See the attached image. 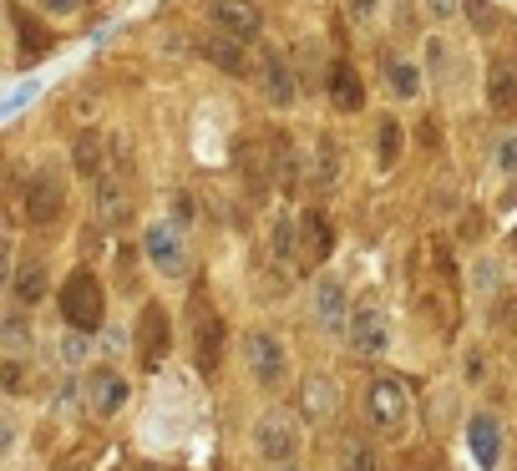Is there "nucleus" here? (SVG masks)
<instances>
[{
  "label": "nucleus",
  "instance_id": "obj_1",
  "mask_svg": "<svg viewBox=\"0 0 517 471\" xmlns=\"http://www.w3.org/2000/svg\"><path fill=\"white\" fill-rule=\"evenodd\" d=\"M61 314L71 330H102V314H107V294H102V279L92 269H71L66 284H61Z\"/></svg>",
  "mask_w": 517,
  "mask_h": 471
},
{
  "label": "nucleus",
  "instance_id": "obj_2",
  "mask_svg": "<svg viewBox=\"0 0 517 471\" xmlns=\"http://www.w3.org/2000/svg\"><path fill=\"white\" fill-rule=\"evenodd\" d=\"M142 259L153 264L163 279H188L193 274V254H188V239H183V228L158 218V223H147L142 233Z\"/></svg>",
  "mask_w": 517,
  "mask_h": 471
},
{
  "label": "nucleus",
  "instance_id": "obj_3",
  "mask_svg": "<svg viewBox=\"0 0 517 471\" xmlns=\"http://www.w3.org/2000/svg\"><path fill=\"white\" fill-rule=\"evenodd\" d=\"M365 421H371L381 436H401L411 421V390L391 375H376L371 390H365Z\"/></svg>",
  "mask_w": 517,
  "mask_h": 471
},
{
  "label": "nucleus",
  "instance_id": "obj_4",
  "mask_svg": "<svg viewBox=\"0 0 517 471\" xmlns=\"http://www.w3.org/2000/svg\"><path fill=\"white\" fill-rule=\"evenodd\" d=\"M300 441H305L300 416L284 411V406H274V411H264V416L254 421V451H259L264 461H274V466H289L294 451H300Z\"/></svg>",
  "mask_w": 517,
  "mask_h": 471
},
{
  "label": "nucleus",
  "instance_id": "obj_5",
  "mask_svg": "<svg viewBox=\"0 0 517 471\" xmlns=\"http://www.w3.org/2000/svg\"><path fill=\"white\" fill-rule=\"evenodd\" d=\"M244 365H249V375L259 385H279L289 375V355H284V345L269 330H249L244 335Z\"/></svg>",
  "mask_w": 517,
  "mask_h": 471
},
{
  "label": "nucleus",
  "instance_id": "obj_6",
  "mask_svg": "<svg viewBox=\"0 0 517 471\" xmlns=\"http://www.w3.org/2000/svg\"><path fill=\"white\" fill-rule=\"evenodd\" d=\"M173 350V325H168V314L163 304H147L142 309V320H137V365L142 370H158Z\"/></svg>",
  "mask_w": 517,
  "mask_h": 471
},
{
  "label": "nucleus",
  "instance_id": "obj_7",
  "mask_svg": "<svg viewBox=\"0 0 517 471\" xmlns=\"http://www.w3.org/2000/svg\"><path fill=\"white\" fill-rule=\"evenodd\" d=\"M259 92L269 107H294V97H300V82H294V66L284 61V51L264 46L259 51Z\"/></svg>",
  "mask_w": 517,
  "mask_h": 471
},
{
  "label": "nucleus",
  "instance_id": "obj_8",
  "mask_svg": "<svg viewBox=\"0 0 517 471\" xmlns=\"http://www.w3.org/2000/svg\"><path fill=\"white\" fill-rule=\"evenodd\" d=\"M345 340H350V350L360 355V360H376V355H386V345H391V325H386V314L381 309H355L350 314V330H345Z\"/></svg>",
  "mask_w": 517,
  "mask_h": 471
},
{
  "label": "nucleus",
  "instance_id": "obj_9",
  "mask_svg": "<svg viewBox=\"0 0 517 471\" xmlns=\"http://www.w3.org/2000/svg\"><path fill=\"white\" fill-rule=\"evenodd\" d=\"M208 21H213V31H229L244 41H259V31H264V11L254 0H208Z\"/></svg>",
  "mask_w": 517,
  "mask_h": 471
},
{
  "label": "nucleus",
  "instance_id": "obj_10",
  "mask_svg": "<svg viewBox=\"0 0 517 471\" xmlns=\"http://www.w3.org/2000/svg\"><path fill=\"white\" fill-rule=\"evenodd\" d=\"M350 299H345V284L340 279H320L315 284V325L325 335H345L350 330Z\"/></svg>",
  "mask_w": 517,
  "mask_h": 471
},
{
  "label": "nucleus",
  "instance_id": "obj_11",
  "mask_svg": "<svg viewBox=\"0 0 517 471\" xmlns=\"http://www.w3.org/2000/svg\"><path fill=\"white\" fill-rule=\"evenodd\" d=\"M61 203H66V193H61V178H56L51 168L31 173V183H26V198H21L26 218H31V223H51V218L61 213Z\"/></svg>",
  "mask_w": 517,
  "mask_h": 471
},
{
  "label": "nucleus",
  "instance_id": "obj_12",
  "mask_svg": "<svg viewBox=\"0 0 517 471\" xmlns=\"http://www.w3.org/2000/svg\"><path fill=\"white\" fill-rule=\"evenodd\" d=\"M467 451H472V461H477L482 471H492V466L502 461V421H497L492 411H477V416L467 421Z\"/></svg>",
  "mask_w": 517,
  "mask_h": 471
},
{
  "label": "nucleus",
  "instance_id": "obj_13",
  "mask_svg": "<svg viewBox=\"0 0 517 471\" xmlns=\"http://www.w3.org/2000/svg\"><path fill=\"white\" fill-rule=\"evenodd\" d=\"M87 396H92V411H97V416H122V406L132 401V385H127L122 370H92Z\"/></svg>",
  "mask_w": 517,
  "mask_h": 471
},
{
  "label": "nucleus",
  "instance_id": "obj_14",
  "mask_svg": "<svg viewBox=\"0 0 517 471\" xmlns=\"http://www.w3.org/2000/svg\"><path fill=\"white\" fill-rule=\"evenodd\" d=\"M198 51H203L218 71H229V76H244V71H249V41H244V36L208 31V36L198 41Z\"/></svg>",
  "mask_w": 517,
  "mask_h": 471
},
{
  "label": "nucleus",
  "instance_id": "obj_15",
  "mask_svg": "<svg viewBox=\"0 0 517 471\" xmlns=\"http://www.w3.org/2000/svg\"><path fill=\"white\" fill-rule=\"evenodd\" d=\"M487 107H492L497 117H512V112H517V56L492 61V71H487Z\"/></svg>",
  "mask_w": 517,
  "mask_h": 471
},
{
  "label": "nucleus",
  "instance_id": "obj_16",
  "mask_svg": "<svg viewBox=\"0 0 517 471\" xmlns=\"http://www.w3.org/2000/svg\"><path fill=\"white\" fill-rule=\"evenodd\" d=\"M193 355H198L203 375H218V365H224V320H218V314H203V320H198Z\"/></svg>",
  "mask_w": 517,
  "mask_h": 471
},
{
  "label": "nucleus",
  "instance_id": "obj_17",
  "mask_svg": "<svg viewBox=\"0 0 517 471\" xmlns=\"http://www.w3.org/2000/svg\"><path fill=\"white\" fill-rule=\"evenodd\" d=\"M300 411H305L310 421H330V416L340 411V385H335L330 375H310L305 390H300Z\"/></svg>",
  "mask_w": 517,
  "mask_h": 471
},
{
  "label": "nucleus",
  "instance_id": "obj_18",
  "mask_svg": "<svg viewBox=\"0 0 517 471\" xmlns=\"http://www.w3.org/2000/svg\"><path fill=\"white\" fill-rule=\"evenodd\" d=\"M325 92H330V102H335L340 112H360V107H365V87H360V76H355L350 61H335V66H330Z\"/></svg>",
  "mask_w": 517,
  "mask_h": 471
},
{
  "label": "nucleus",
  "instance_id": "obj_19",
  "mask_svg": "<svg viewBox=\"0 0 517 471\" xmlns=\"http://www.w3.org/2000/svg\"><path fill=\"white\" fill-rule=\"evenodd\" d=\"M386 92H391L396 102H416V97H421V66L406 61V56H391V61H386Z\"/></svg>",
  "mask_w": 517,
  "mask_h": 471
},
{
  "label": "nucleus",
  "instance_id": "obj_20",
  "mask_svg": "<svg viewBox=\"0 0 517 471\" xmlns=\"http://www.w3.org/2000/svg\"><path fill=\"white\" fill-rule=\"evenodd\" d=\"M71 163H77L92 183L102 178V173H112V163H107V142H102V132H82L77 137V147H71Z\"/></svg>",
  "mask_w": 517,
  "mask_h": 471
},
{
  "label": "nucleus",
  "instance_id": "obj_21",
  "mask_svg": "<svg viewBox=\"0 0 517 471\" xmlns=\"http://www.w3.org/2000/svg\"><path fill=\"white\" fill-rule=\"evenodd\" d=\"M97 213H102V223H122L127 218V188H122L117 173L97 178Z\"/></svg>",
  "mask_w": 517,
  "mask_h": 471
},
{
  "label": "nucleus",
  "instance_id": "obj_22",
  "mask_svg": "<svg viewBox=\"0 0 517 471\" xmlns=\"http://www.w3.org/2000/svg\"><path fill=\"white\" fill-rule=\"evenodd\" d=\"M11 289H16V304H41L46 299V264H21Z\"/></svg>",
  "mask_w": 517,
  "mask_h": 471
},
{
  "label": "nucleus",
  "instance_id": "obj_23",
  "mask_svg": "<svg viewBox=\"0 0 517 471\" xmlns=\"http://www.w3.org/2000/svg\"><path fill=\"white\" fill-rule=\"evenodd\" d=\"M300 233H305V239H300V249H305L310 259H325V254H330V223H325L315 208L300 218Z\"/></svg>",
  "mask_w": 517,
  "mask_h": 471
},
{
  "label": "nucleus",
  "instance_id": "obj_24",
  "mask_svg": "<svg viewBox=\"0 0 517 471\" xmlns=\"http://www.w3.org/2000/svg\"><path fill=\"white\" fill-rule=\"evenodd\" d=\"M396 157H401V122L381 117V168H396Z\"/></svg>",
  "mask_w": 517,
  "mask_h": 471
},
{
  "label": "nucleus",
  "instance_id": "obj_25",
  "mask_svg": "<svg viewBox=\"0 0 517 471\" xmlns=\"http://www.w3.org/2000/svg\"><path fill=\"white\" fill-rule=\"evenodd\" d=\"M61 360H66V370H77V365L87 360V330H66V340H61Z\"/></svg>",
  "mask_w": 517,
  "mask_h": 471
},
{
  "label": "nucleus",
  "instance_id": "obj_26",
  "mask_svg": "<svg viewBox=\"0 0 517 471\" xmlns=\"http://www.w3.org/2000/svg\"><path fill=\"white\" fill-rule=\"evenodd\" d=\"M294 249H300V239H294V223H289V218H279V223H274V254L294 264Z\"/></svg>",
  "mask_w": 517,
  "mask_h": 471
},
{
  "label": "nucleus",
  "instance_id": "obj_27",
  "mask_svg": "<svg viewBox=\"0 0 517 471\" xmlns=\"http://www.w3.org/2000/svg\"><path fill=\"white\" fill-rule=\"evenodd\" d=\"M462 11L472 16L477 31H497V11H492V0H462Z\"/></svg>",
  "mask_w": 517,
  "mask_h": 471
},
{
  "label": "nucleus",
  "instance_id": "obj_28",
  "mask_svg": "<svg viewBox=\"0 0 517 471\" xmlns=\"http://www.w3.org/2000/svg\"><path fill=\"white\" fill-rule=\"evenodd\" d=\"M16 31H21V41H26V56H36V51H46V46H51V36H46V31L36 36V26H31V16H26V11H16Z\"/></svg>",
  "mask_w": 517,
  "mask_h": 471
},
{
  "label": "nucleus",
  "instance_id": "obj_29",
  "mask_svg": "<svg viewBox=\"0 0 517 471\" xmlns=\"http://www.w3.org/2000/svg\"><path fill=\"white\" fill-rule=\"evenodd\" d=\"M497 168H502L507 178H517V132H507V137L497 142Z\"/></svg>",
  "mask_w": 517,
  "mask_h": 471
},
{
  "label": "nucleus",
  "instance_id": "obj_30",
  "mask_svg": "<svg viewBox=\"0 0 517 471\" xmlns=\"http://www.w3.org/2000/svg\"><path fill=\"white\" fill-rule=\"evenodd\" d=\"M6 350L11 355L26 350V320H21V314H6Z\"/></svg>",
  "mask_w": 517,
  "mask_h": 471
},
{
  "label": "nucleus",
  "instance_id": "obj_31",
  "mask_svg": "<svg viewBox=\"0 0 517 471\" xmlns=\"http://www.w3.org/2000/svg\"><path fill=\"white\" fill-rule=\"evenodd\" d=\"M345 451H350V456H345V466H350V471H376V456L365 451V446H345Z\"/></svg>",
  "mask_w": 517,
  "mask_h": 471
},
{
  "label": "nucleus",
  "instance_id": "obj_32",
  "mask_svg": "<svg viewBox=\"0 0 517 471\" xmlns=\"http://www.w3.org/2000/svg\"><path fill=\"white\" fill-rule=\"evenodd\" d=\"M462 11V0H426V16L431 21H447V16H457Z\"/></svg>",
  "mask_w": 517,
  "mask_h": 471
},
{
  "label": "nucleus",
  "instance_id": "obj_33",
  "mask_svg": "<svg viewBox=\"0 0 517 471\" xmlns=\"http://www.w3.org/2000/svg\"><path fill=\"white\" fill-rule=\"evenodd\" d=\"M472 279H477V289H482V294H492V284H497V264H477V269H472Z\"/></svg>",
  "mask_w": 517,
  "mask_h": 471
},
{
  "label": "nucleus",
  "instance_id": "obj_34",
  "mask_svg": "<svg viewBox=\"0 0 517 471\" xmlns=\"http://www.w3.org/2000/svg\"><path fill=\"white\" fill-rule=\"evenodd\" d=\"M21 385H26V365L11 355V360H6V390H21Z\"/></svg>",
  "mask_w": 517,
  "mask_h": 471
},
{
  "label": "nucleus",
  "instance_id": "obj_35",
  "mask_svg": "<svg viewBox=\"0 0 517 471\" xmlns=\"http://www.w3.org/2000/svg\"><path fill=\"white\" fill-rule=\"evenodd\" d=\"M345 6H350L355 21H371V16H376V0H345Z\"/></svg>",
  "mask_w": 517,
  "mask_h": 471
},
{
  "label": "nucleus",
  "instance_id": "obj_36",
  "mask_svg": "<svg viewBox=\"0 0 517 471\" xmlns=\"http://www.w3.org/2000/svg\"><path fill=\"white\" fill-rule=\"evenodd\" d=\"M36 6L51 11V16H71V11H77V0H36Z\"/></svg>",
  "mask_w": 517,
  "mask_h": 471
},
{
  "label": "nucleus",
  "instance_id": "obj_37",
  "mask_svg": "<svg viewBox=\"0 0 517 471\" xmlns=\"http://www.w3.org/2000/svg\"><path fill=\"white\" fill-rule=\"evenodd\" d=\"M441 56H447V41H426V61H431V71H441Z\"/></svg>",
  "mask_w": 517,
  "mask_h": 471
},
{
  "label": "nucleus",
  "instance_id": "obj_38",
  "mask_svg": "<svg viewBox=\"0 0 517 471\" xmlns=\"http://www.w3.org/2000/svg\"><path fill=\"white\" fill-rule=\"evenodd\" d=\"M142 471H168V466H142Z\"/></svg>",
  "mask_w": 517,
  "mask_h": 471
},
{
  "label": "nucleus",
  "instance_id": "obj_39",
  "mask_svg": "<svg viewBox=\"0 0 517 471\" xmlns=\"http://www.w3.org/2000/svg\"><path fill=\"white\" fill-rule=\"evenodd\" d=\"M279 471H294V466H279Z\"/></svg>",
  "mask_w": 517,
  "mask_h": 471
}]
</instances>
